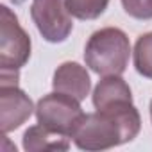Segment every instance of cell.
I'll use <instances>...</instances> for the list:
<instances>
[{"instance_id":"obj_1","label":"cell","mask_w":152,"mask_h":152,"mask_svg":"<svg viewBox=\"0 0 152 152\" xmlns=\"http://www.w3.org/2000/svg\"><path fill=\"white\" fill-rule=\"evenodd\" d=\"M141 129V116L132 100L111 104L95 113H84L72 131L75 147L88 152L107 150L132 141Z\"/></svg>"},{"instance_id":"obj_2","label":"cell","mask_w":152,"mask_h":152,"mask_svg":"<svg viewBox=\"0 0 152 152\" xmlns=\"http://www.w3.org/2000/svg\"><path fill=\"white\" fill-rule=\"evenodd\" d=\"M129 36L118 27H104L95 31L84 47L86 66L97 75H122L131 57Z\"/></svg>"},{"instance_id":"obj_3","label":"cell","mask_w":152,"mask_h":152,"mask_svg":"<svg viewBox=\"0 0 152 152\" xmlns=\"http://www.w3.org/2000/svg\"><path fill=\"white\" fill-rule=\"evenodd\" d=\"M31 36L20 25L18 16L0 6V73L20 75V70L31 59Z\"/></svg>"},{"instance_id":"obj_4","label":"cell","mask_w":152,"mask_h":152,"mask_svg":"<svg viewBox=\"0 0 152 152\" xmlns=\"http://www.w3.org/2000/svg\"><path fill=\"white\" fill-rule=\"evenodd\" d=\"M34 113H36L38 124L45 125L47 129L54 132H59L70 138H72L73 127L77 125L79 118L84 115L81 102L77 99L59 93V91L43 95L38 100Z\"/></svg>"},{"instance_id":"obj_5","label":"cell","mask_w":152,"mask_h":152,"mask_svg":"<svg viewBox=\"0 0 152 152\" xmlns=\"http://www.w3.org/2000/svg\"><path fill=\"white\" fill-rule=\"evenodd\" d=\"M31 18L41 38L48 43L66 41L73 29L72 15L64 6V0H32Z\"/></svg>"},{"instance_id":"obj_6","label":"cell","mask_w":152,"mask_h":152,"mask_svg":"<svg viewBox=\"0 0 152 152\" xmlns=\"http://www.w3.org/2000/svg\"><path fill=\"white\" fill-rule=\"evenodd\" d=\"M34 111L31 97L18 84H0V127L4 134L22 127Z\"/></svg>"},{"instance_id":"obj_7","label":"cell","mask_w":152,"mask_h":152,"mask_svg":"<svg viewBox=\"0 0 152 152\" xmlns=\"http://www.w3.org/2000/svg\"><path fill=\"white\" fill-rule=\"evenodd\" d=\"M52 88L54 91L70 95L73 99H77L79 102H83L90 95L91 79L88 70L83 64L75 61H66L56 68L52 77Z\"/></svg>"},{"instance_id":"obj_8","label":"cell","mask_w":152,"mask_h":152,"mask_svg":"<svg viewBox=\"0 0 152 152\" xmlns=\"http://www.w3.org/2000/svg\"><path fill=\"white\" fill-rule=\"evenodd\" d=\"M70 136L54 132L45 125L38 124L29 127L23 132L22 145L27 152H45V150H68L70 148Z\"/></svg>"},{"instance_id":"obj_9","label":"cell","mask_w":152,"mask_h":152,"mask_svg":"<svg viewBox=\"0 0 152 152\" xmlns=\"http://www.w3.org/2000/svg\"><path fill=\"white\" fill-rule=\"evenodd\" d=\"M91 100H93L95 109H104L116 102L132 100V93H131L129 84L120 75H106L97 83Z\"/></svg>"},{"instance_id":"obj_10","label":"cell","mask_w":152,"mask_h":152,"mask_svg":"<svg viewBox=\"0 0 152 152\" xmlns=\"http://www.w3.org/2000/svg\"><path fill=\"white\" fill-rule=\"evenodd\" d=\"M132 61L140 75L152 79V32H145L136 39L132 50Z\"/></svg>"},{"instance_id":"obj_11","label":"cell","mask_w":152,"mask_h":152,"mask_svg":"<svg viewBox=\"0 0 152 152\" xmlns=\"http://www.w3.org/2000/svg\"><path fill=\"white\" fill-rule=\"evenodd\" d=\"M68 13L77 20H97L109 6V0H64Z\"/></svg>"},{"instance_id":"obj_12","label":"cell","mask_w":152,"mask_h":152,"mask_svg":"<svg viewBox=\"0 0 152 152\" xmlns=\"http://www.w3.org/2000/svg\"><path fill=\"white\" fill-rule=\"evenodd\" d=\"M122 6L136 20H152V0H122Z\"/></svg>"},{"instance_id":"obj_13","label":"cell","mask_w":152,"mask_h":152,"mask_svg":"<svg viewBox=\"0 0 152 152\" xmlns=\"http://www.w3.org/2000/svg\"><path fill=\"white\" fill-rule=\"evenodd\" d=\"M148 109H150V122H152V100H150V107Z\"/></svg>"}]
</instances>
